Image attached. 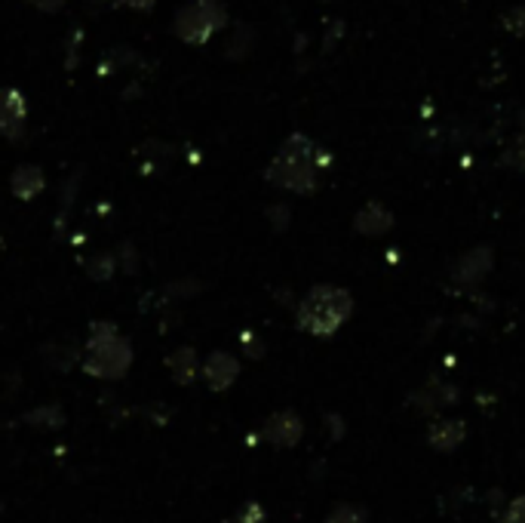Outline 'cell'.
I'll return each mask as SVG.
<instances>
[{
    "label": "cell",
    "mask_w": 525,
    "mask_h": 523,
    "mask_svg": "<svg viewBox=\"0 0 525 523\" xmlns=\"http://www.w3.org/2000/svg\"><path fill=\"white\" fill-rule=\"evenodd\" d=\"M320 161H326V157L307 135H289L268 167V182H273L277 188L295 191V195H311L320 182Z\"/></svg>",
    "instance_id": "obj_1"
},
{
    "label": "cell",
    "mask_w": 525,
    "mask_h": 523,
    "mask_svg": "<svg viewBox=\"0 0 525 523\" xmlns=\"http://www.w3.org/2000/svg\"><path fill=\"white\" fill-rule=\"evenodd\" d=\"M354 311V299L341 286H314L298 305V327L311 336H332Z\"/></svg>",
    "instance_id": "obj_2"
},
{
    "label": "cell",
    "mask_w": 525,
    "mask_h": 523,
    "mask_svg": "<svg viewBox=\"0 0 525 523\" xmlns=\"http://www.w3.org/2000/svg\"><path fill=\"white\" fill-rule=\"evenodd\" d=\"M133 367V348L111 324H96L83 351V370L96 379H120Z\"/></svg>",
    "instance_id": "obj_3"
},
{
    "label": "cell",
    "mask_w": 525,
    "mask_h": 523,
    "mask_svg": "<svg viewBox=\"0 0 525 523\" xmlns=\"http://www.w3.org/2000/svg\"><path fill=\"white\" fill-rule=\"evenodd\" d=\"M228 22V13L221 0H191L178 10L172 31L185 44H210V38Z\"/></svg>",
    "instance_id": "obj_4"
},
{
    "label": "cell",
    "mask_w": 525,
    "mask_h": 523,
    "mask_svg": "<svg viewBox=\"0 0 525 523\" xmlns=\"http://www.w3.org/2000/svg\"><path fill=\"white\" fill-rule=\"evenodd\" d=\"M25 118H28L25 96L16 87L0 90V135L16 142L22 130H25Z\"/></svg>",
    "instance_id": "obj_5"
},
{
    "label": "cell",
    "mask_w": 525,
    "mask_h": 523,
    "mask_svg": "<svg viewBox=\"0 0 525 523\" xmlns=\"http://www.w3.org/2000/svg\"><path fill=\"white\" fill-rule=\"evenodd\" d=\"M237 372H240V363H237L228 351H215L210 361L203 363L200 376H203V382L210 385L212 391H225V388H231L234 385Z\"/></svg>",
    "instance_id": "obj_6"
},
{
    "label": "cell",
    "mask_w": 525,
    "mask_h": 523,
    "mask_svg": "<svg viewBox=\"0 0 525 523\" xmlns=\"http://www.w3.org/2000/svg\"><path fill=\"white\" fill-rule=\"evenodd\" d=\"M271 443L277 447H295L301 437V419L295 413H277L273 419H268V428H264Z\"/></svg>",
    "instance_id": "obj_7"
},
{
    "label": "cell",
    "mask_w": 525,
    "mask_h": 523,
    "mask_svg": "<svg viewBox=\"0 0 525 523\" xmlns=\"http://www.w3.org/2000/svg\"><path fill=\"white\" fill-rule=\"evenodd\" d=\"M464 437H467L464 422H458V419H443V422H436V425L430 428L427 440L434 443V449H440V453H452V449L461 447Z\"/></svg>",
    "instance_id": "obj_8"
},
{
    "label": "cell",
    "mask_w": 525,
    "mask_h": 523,
    "mask_svg": "<svg viewBox=\"0 0 525 523\" xmlns=\"http://www.w3.org/2000/svg\"><path fill=\"white\" fill-rule=\"evenodd\" d=\"M391 225H393L391 210L381 206L378 200L366 204L363 210L357 213V231H363V234H384V231H391Z\"/></svg>",
    "instance_id": "obj_9"
},
{
    "label": "cell",
    "mask_w": 525,
    "mask_h": 523,
    "mask_svg": "<svg viewBox=\"0 0 525 523\" xmlns=\"http://www.w3.org/2000/svg\"><path fill=\"white\" fill-rule=\"evenodd\" d=\"M43 185H47V179H43L40 167H19L16 173H13V195H16L19 200H31L38 197L43 191Z\"/></svg>",
    "instance_id": "obj_10"
},
{
    "label": "cell",
    "mask_w": 525,
    "mask_h": 523,
    "mask_svg": "<svg viewBox=\"0 0 525 523\" xmlns=\"http://www.w3.org/2000/svg\"><path fill=\"white\" fill-rule=\"evenodd\" d=\"M169 370H172V376H176V382H182V385L197 379V357H194V351L178 348L176 354L169 357Z\"/></svg>",
    "instance_id": "obj_11"
},
{
    "label": "cell",
    "mask_w": 525,
    "mask_h": 523,
    "mask_svg": "<svg viewBox=\"0 0 525 523\" xmlns=\"http://www.w3.org/2000/svg\"><path fill=\"white\" fill-rule=\"evenodd\" d=\"M326 523H366V511L363 508H354V505H341L329 514Z\"/></svg>",
    "instance_id": "obj_12"
},
{
    "label": "cell",
    "mask_w": 525,
    "mask_h": 523,
    "mask_svg": "<svg viewBox=\"0 0 525 523\" xmlns=\"http://www.w3.org/2000/svg\"><path fill=\"white\" fill-rule=\"evenodd\" d=\"M504 28H507V31H513L516 38H525V6H516V10L507 13Z\"/></svg>",
    "instance_id": "obj_13"
},
{
    "label": "cell",
    "mask_w": 525,
    "mask_h": 523,
    "mask_svg": "<svg viewBox=\"0 0 525 523\" xmlns=\"http://www.w3.org/2000/svg\"><path fill=\"white\" fill-rule=\"evenodd\" d=\"M237 523H264L262 505H258V501H249V505L240 511V518H237Z\"/></svg>",
    "instance_id": "obj_14"
},
{
    "label": "cell",
    "mask_w": 525,
    "mask_h": 523,
    "mask_svg": "<svg viewBox=\"0 0 525 523\" xmlns=\"http://www.w3.org/2000/svg\"><path fill=\"white\" fill-rule=\"evenodd\" d=\"M504 523H525V496L513 499L504 514Z\"/></svg>",
    "instance_id": "obj_15"
},
{
    "label": "cell",
    "mask_w": 525,
    "mask_h": 523,
    "mask_svg": "<svg viewBox=\"0 0 525 523\" xmlns=\"http://www.w3.org/2000/svg\"><path fill=\"white\" fill-rule=\"evenodd\" d=\"M510 163H513V167H520L522 173H525V133L520 135V139H516V145L510 148V157H507Z\"/></svg>",
    "instance_id": "obj_16"
},
{
    "label": "cell",
    "mask_w": 525,
    "mask_h": 523,
    "mask_svg": "<svg viewBox=\"0 0 525 523\" xmlns=\"http://www.w3.org/2000/svg\"><path fill=\"white\" fill-rule=\"evenodd\" d=\"M28 4H31L34 10H40V13H59L65 6V0H28Z\"/></svg>",
    "instance_id": "obj_17"
},
{
    "label": "cell",
    "mask_w": 525,
    "mask_h": 523,
    "mask_svg": "<svg viewBox=\"0 0 525 523\" xmlns=\"http://www.w3.org/2000/svg\"><path fill=\"white\" fill-rule=\"evenodd\" d=\"M117 4L129 6V10H151V6H154L157 0H117Z\"/></svg>",
    "instance_id": "obj_18"
}]
</instances>
